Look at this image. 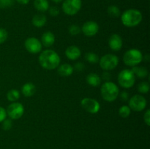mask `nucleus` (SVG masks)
<instances>
[{
	"label": "nucleus",
	"mask_w": 150,
	"mask_h": 149,
	"mask_svg": "<svg viewBox=\"0 0 150 149\" xmlns=\"http://www.w3.org/2000/svg\"><path fill=\"white\" fill-rule=\"evenodd\" d=\"M21 93L18 90L16 89H12L10 90L7 93V98L10 102H16L20 98Z\"/></svg>",
	"instance_id": "nucleus-22"
},
{
	"label": "nucleus",
	"mask_w": 150,
	"mask_h": 149,
	"mask_svg": "<svg viewBox=\"0 0 150 149\" xmlns=\"http://www.w3.org/2000/svg\"><path fill=\"white\" fill-rule=\"evenodd\" d=\"M120 97H121V99H122L123 101H127L129 98L128 93L126 91H122L121 93V94H120Z\"/></svg>",
	"instance_id": "nucleus-35"
},
{
	"label": "nucleus",
	"mask_w": 150,
	"mask_h": 149,
	"mask_svg": "<svg viewBox=\"0 0 150 149\" xmlns=\"http://www.w3.org/2000/svg\"><path fill=\"white\" fill-rule=\"evenodd\" d=\"M118 82L122 88L130 89L135 84L136 76L130 70H123L119 73Z\"/></svg>",
	"instance_id": "nucleus-5"
},
{
	"label": "nucleus",
	"mask_w": 150,
	"mask_h": 149,
	"mask_svg": "<svg viewBox=\"0 0 150 149\" xmlns=\"http://www.w3.org/2000/svg\"><path fill=\"white\" fill-rule=\"evenodd\" d=\"M38 60L41 67L47 70H55L59 67L61 61L59 54L53 50H45L42 51Z\"/></svg>",
	"instance_id": "nucleus-1"
},
{
	"label": "nucleus",
	"mask_w": 150,
	"mask_h": 149,
	"mask_svg": "<svg viewBox=\"0 0 150 149\" xmlns=\"http://www.w3.org/2000/svg\"><path fill=\"white\" fill-rule=\"evenodd\" d=\"M138 90L142 93H147L149 91V84L147 82H142L138 86Z\"/></svg>",
	"instance_id": "nucleus-26"
},
{
	"label": "nucleus",
	"mask_w": 150,
	"mask_h": 149,
	"mask_svg": "<svg viewBox=\"0 0 150 149\" xmlns=\"http://www.w3.org/2000/svg\"><path fill=\"white\" fill-rule=\"evenodd\" d=\"M121 20L126 27H134L142 22V14L136 9H129L122 14Z\"/></svg>",
	"instance_id": "nucleus-2"
},
{
	"label": "nucleus",
	"mask_w": 150,
	"mask_h": 149,
	"mask_svg": "<svg viewBox=\"0 0 150 149\" xmlns=\"http://www.w3.org/2000/svg\"><path fill=\"white\" fill-rule=\"evenodd\" d=\"M81 52L80 48L76 45H70L65 50V56L68 59L72 61L78 59L81 56Z\"/></svg>",
	"instance_id": "nucleus-14"
},
{
	"label": "nucleus",
	"mask_w": 150,
	"mask_h": 149,
	"mask_svg": "<svg viewBox=\"0 0 150 149\" xmlns=\"http://www.w3.org/2000/svg\"><path fill=\"white\" fill-rule=\"evenodd\" d=\"M74 69L69 64H63L58 67V74L62 77H69L73 73Z\"/></svg>",
	"instance_id": "nucleus-16"
},
{
	"label": "nucleus",
	"mask_w": 150,
	"mask_h": 149,
	"mask_svg": "<svg viewBox=\"0 0 150 149\" xmlns=\"http://www.w3.org/2000/svg\"><path fill=\"white\" fill-rule=\"evenodd\" d=\"M101 96L106 102H114L120 95V89L114 83L106 81L101 86Z\"/></svg>",
	"instance_id": "nucleus-3"
},
{
	"label": "nucleus",
	"mask_w": 150,
	"mask_h": 149,
	"mask_svg": "<svg viewBox=\"0 0 150 149\" xmlns=\"http://www.w3.org/2000/svg\"><path fill=\"white\" fill-rule=\"evenodd\" d=\"M7 115L11 119H18L21 118L24 112V108L20 102H13L10 104L7 109Z\"/></svg>",
	"instance_id": "nucleus-9"
},
{
	"label": "nucleus",
	"mask_w": 150,
	"mask_h": 149,
	"mask_svg": "<svg viewBox=\"0 0 150 149\" xmlns=\"http://www.w3.org/2000/svg\"><path fill=\"white\" fill-rule=\"evenodd\" d=\"M55 42V36L51 32H46L42 34L41 37V43L46 48L52 46Z\"/></svg>",
	"instance_id": "nucleus-15"
},
{
	"label": "nucleus",
	"mask_w": 150,
	"mask_h": 149,
	"mask_svg": "<svg viewBox=\"0 0 150 149\" xmlns=\"http://www.w3.org/2000/svg\"><path fill=\"white\" fill-rule=\"evenodd\" d=\"M131 70L135 76L139 78H144L148 75V70L146 67H133Z\"/></svg>",
	"instance_id": "nucleus-21"
},
{
	"label": "nucleus",
	"mask_w": 150,
	"mask_h": 149,
	"mask_svg": "<svg viewBox=\"0 0 150 149\" xmlns=\"http://www.w3.org/2000/svg\"><path fill=\"white\" fill-rule=\"evenodd\" d=\"M103 80H106V81H108V80L111 79V74L108 72V71H105V72L103 74Z\"/></svg>",
	"instance_id": "nucleus-36"
},
{
	"label": "nucleus",
	"mask_w": 150,
	"mask_h": 149,
	"mask_svg": "<svg viewBox=\"0 0 150 149\" xmlns=\"http://www.w3.org/2000/svg\"><path fill=\"white\" fill-rule=\"evenodd\" d=\"M144 121L147 126L150 125V110H146L144 115Z\"/></svg>",
	"instance_id": "nucleus-32"
},
{
	"label": "nucleus",
	"mask_w": 150,
	"mask_h": 149,
	"mask_svg": "<svg viewBox=\"0 0 150 149\" xmlns=\"http://www.w3.org/2000/svg\"><path fill=\"white\" fill-rule=\"evenodd\" d=\"M73 69L76 70H77V71H79V72L83 71V69H84V65H83V63L78 62V63H76V65H75V67H73Z\"/></svg>",
	"instance_id": "nucleus-34"
},
{
	"label": "nucleus",
	"mask_w": 150,
	"mask_h": 149,
	"mask_svg": "<svg viewBox=\"0 0 150 149\" xmlns=\"http://www.w3.org/2000/svg\"><path fill=\"white\" fill-rule=\"evenodd\" d=\"M122 39L117 34H113L108 39V45L112 51H119L122 48Z\"/></svg>",
	"instance_id": "nucleus-13"
},
{
	"label": "nucleus",
	"mask_w": 150,
	"mask_h": 149,
	"mask_svg": "<svg viewBox=\"0 0 150 149\" xmlns=\"http://www.w3.org/2000/svg\"><path fill=\"white\" fill-rule=\"evenodd\" d=\"M119 61V58L114 54H105L100 59V67L105 71H111L117 67Z\"/></svg>",
	"instance_id": "nucleus-6"
},
{
	"label": "nucleus",
	"mask_w": 150,
	"mask_h": 149,
	"mask_svg": "<svg viewBox=\"0 0 150 149\" xmlns=\"http://www.w3.org/2000/svg\"><path fill=\"white\" fill-rule=\"evenodd\" d=\"M48 11H49V14L53 17H56L59 14V10L58 7H55V6H53V7L48 8Z\"/></svg>",
	"instance_id": "nucleus-31"
},
{
	"label": "nucleus",
	"mask_w": 150,
	"mask_h": 149,
	"mask_svg": "<svg viewBox=\"0 0 150 149\" xmlns=\"http://www.w3.org/2000/svg\"><path fill=\"white\" fill-rule=\"evenodd\" d=\"M85 59L90 64H97L99 61V57L95 53L88 52L85 54Z\"/></svg>",
	"instance_id": "nucleus-23"
},
{
	"label": "nucleus",
	"mask_w": 150,
	"mask_h": 149,
	"mask_svg": "<svg viewBox=\"0 0 150 149\" xmlns=\"http://www.w3.org/2000/svg\"><path fill=\"white\" fill-rule=\"evenodd\" d=\"M16 1L21 4H26L29 2L30 0H16Z\"/></svg>",
	"instance_id": "nucleus-37"
},
{
	"label": "nucleus",
	"mask_w": 150,
	"mask_h": 149,
	"mask_svg": "<svg viewBox=\"0 0 150 149\" xmlns=\"http://www.w3.org/2000/svg\"><path fill=\"white\" fill-rule=\"evenodd\" d=\"M7 111L2 107H0V123L2 122L4 120L6 119L7 117Z\"/></svg>",
	"instance_id": "nucleus-33"
},
{
	"label": "nucleus",
	"mask_w": 150,
	"mask_h": 149,
	"mask_svg": "<svg viewBox=\"0 0 150 149\" xmlns=\"http://www.w3.org/2000/svg\"><path fill=\"white\" fill-rule=\"evenodd\" d=\"M14 4V0H0L1 8H8L12 7Z\"/></svg>",
	"instance_id": "nucleus-28"
},
{
	"label": "nucleus",
	"mask_w": 150,
	"mask_h": 149,
	"mask_svg": "<svg viewBox=\"0 0 150 149\" xmlns=\"http://www.w3.org/2000/svg\"><path fill=\"white\" fill-rule=\"evenodd\" d=\"M81 0H64L62 4V10L66 15H74L81 8Z\"/></svg>",
	"instance_id": "nucleus-7"
},
{
	"label": "nucleus",
	"mask_w": 150,
	"mask_h": 149,
	"mask_svg": "<svg viewBox=\"0 0 150 149\" xmlns=\"http://www.w3.org/2000/svg\"><path fill=\"white\" fill-rule=\"evenodd\" d=\"M143 60V54L139 50L132 48L125 53L123 56V61L129 67H136L140 64Z\"/></svg>",
	"instance_id": "nucleus-4"
},
{
	"label": "nucleus",
	"mask_w": 150,
	"mask_h": 149,
	"mask_svg": "<svg viewBox=\"0 0 150 149\" xmlns=\"http://www.w3.org/2000/svg\"><path fill=\"white\" fill-rule=\"evenodd\" d=\"M53 1H54V2L55 3H59L60 1H62V0H52Z\"/></svg>",
	"instance_id": "nucleus-38"
},
{
	"label": "nucleus",
	"mask_w": 150,
	"mask_h": 149,
	"mask_svg": "<svg viewBox=\"0 0 150 149\" xmlns=\"http://www.w3.org/2000/svg\"><path fill=\"white\" fill-rule=\"evenodd\" d=\"M81 105L86 112L92 114L97 113L99 112L100 109V105L99 102L96 99L89 97L83 98L81 102Z\"/></svg>",
	"instance_id": "nucleus-10"
},
{
	"label": "nucleus",
	"mask_w": 150,
	"mask_h": 149,
	"mask_svg": "<svg viewBox=\"0 0 150 149\" xmlns=\"http://www.w3.org/2000/svg\"><path fill=\"white\" fill-rule=\"evenodd\" d=\"M81 31V29L80 28V26H78V25L73 24L71 25V26L69 27V32L71 35L73 36H76V35H78Z\"/></svg>",
	"instance_id": "nucleus-27"
},
{
	"label": "nucleus",
	"mask_w": 150,
	"mask_h": 149,
	"mask_svg": "<svg viewBox=\"0 0 150 149\" xmlns=\"http://www.w3.org/2000/svg\"><path fill=\"white\" fill-rule=\"evenodd\" d=\"M86 82L89 85L93 86V87H97L99 86L101 83V78L98 74L96 73H89L86 76Z\"/></svg>",
	"instance_id": "nucleus-18"
},
{
	"label": "nucleus",
	"mask_w": 150,
	"mask_h": 149,
	"mask_svg": "<svg viewBox=\"0 0 150 149\" xmlns=\"http://www.w3.org/2000/svg\"><path fill=\"white\" fill-rule=\"evenodd\" d=\"M47 18L43 14H37L33 17L32 20V23L33 26L37 28H41L44 26L46 23Z\"/></svg>",
	"instance_id": "nucleus-19"
},
{
	"label": "nucleus",
	"mask_w": 150,
	"mask_h": 149,
	"mask_svg": "<svg viewBox=\"0 0 150 149\" xmlns=\"http://www.w3.org/2000/svg\"><path fill=\"white\" fill-rule=\"evenodd\" d=\"M81 31L85 36L93 37L98 34L99 31V26L93 20H89L83 23L81 27Z\"/></svg>",
	"instance_id": "nucleus-12"
},
{
	"label": "nucleus",
	"mask_w": 150,
	"mask_h": 149,
	"mask_svg": "<svg viewBox=\"0 0 150 149\" xmlns=\"http://www.w3.org/2000/svg\"><path fill=\"white\" fill-rule=\"evenodd\" d=\"M34 5L37 10L42 13L47 11L49 8V3L48 0H35Z\"/></svg>",
	"instance_id": "nucleus-20"
},
{
	"label": "nucleus",
	"mask_w": 150,
	"mask_h": 149,
	"mask_svg": "<svg viewBox=\"0 0 150 149\" xmlns=\"http://www.w3.org/2000/svg\"><path fill=\"white\" fill-rule=\"evenodd\" d=\"M24 46L26 51L32 54L38 53L42 50V43L36 37H29L25 40Z\"/></svg>",
	"instance_id": "nucleus-11"
},
{
	"label": "nucleus",
	"mask_w": 150,
	"mask_h": 149,
	"mask_svg": "<svg viewBox=\"0 0 150 149\" xmlns=\"http://www.w3.org/2000/svg\"><path fill=\"white\" fill-rule=\"evenodd\" d=\"M21 92L26 97H30L33 96L36 92V87L35 84L32 83H26L22 86Z\"/></svg>",
	"instance_id": "nucleus-17"
},
{
	"label": "nucleus",
	"mask_w": 150,
	"mask_h": 149,
	"mask_svg": "<svg viewBox=\"0 0 150 149\" xmlns=\"http://www.w3.org/2000/svg\"><path fill=\"white\" fill-rule=\"evenodd\" d=\"M13 127V122L11 119H5L2 121V129L4 130H10Z\"/></svg>",
	"instance_id": "nucleus-30"
},
{
	"label": "nucleus",
	"mask_w": 150,
	"mask_h": 149,
	"mask_svg": "<svg viewBox=\"0 0 150 149\" xmlns=\"http://www.w3.org/2000/svg\"><path fill=\"white\" fill-rule=\"evenodd\" d=\"M108 13L111 17L118 18L120 15V10L115 5H111L108 7Z\"/></svg>",
	"instance_id": "nucleus-24"
},
{
	"label": "nucleus",
	"mask_w": 150,
	"mask_h": 149,
	"mask_svg": "<svg viewBox=\"0 0 150 149\" xmlns=\"http://www.w3.org/2000/svg\"><path fill=\"white\" fill-rule=\"evenodd\" d=\"M130 113H131V109L130 108V107L127 106V105H123L119 110V115L122 118H127L130 116Z\"/></svg>",
	"instance_id": "nucleus-25"
},
{
	"label": "nucleus",
	"mask_w": 150,
	"mask_h": 149,
	"mask_svg": "<svg viewBox=\"0 0 150 149\" xmlns=\"http://www.w3.org/2000/svg\"><path fill=\"white\" fill-rule=\"evenodd\" d=\"M8 37V33L3 28H0V44H2L7 40Z\"/></svg>",
	"instance_id": "nucleus-29"
},
{
	"label": "nucleus",
	"mask_w": 150,
	"mask_h": 149,
	"mask_svg": "<svg viewBox=\"0 0 150 149\" xmlns=\"http://www.w3.org/2000/svg\"><path fill=\"white\" fill-rule=\"evenodd\" d=\"M146 104L147 102L146 99L142 95H134L129 100V107L130 109L136 112L143 111L146 108Z\"/></svg>",
	"instance_id": "nucleus-8"
}]
</instances>
